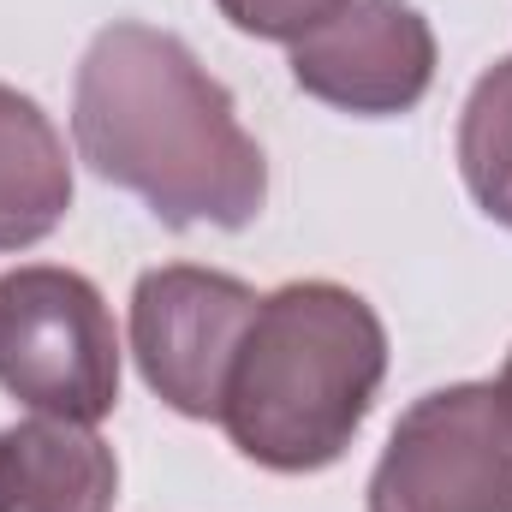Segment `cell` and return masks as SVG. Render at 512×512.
<instances>
[{"label":"cell","instance_id":"obj_1","mask_svg":"<svg viewBox=\"0 0 512 512\" xmlns=\"http://www.w3.org/2000/svg\"><path fill=\"white\" fill-rule=\"evenodd\" d=\"M72 137L96 179L155 209L161 227H251L268 203L262 143L221 78L143 18L96 30L72 84Z\"/></svg>","mask_w":512,"mask_h":512},{"label":"cell","instance_id":"obj_2","mask_svg":"<svg viewBox=\"0 0 512 512\" xmlns=\"http://www.w3.org/2000/svg\"><path fill=\"white\" fill-rule=\"evenodd\" d=\"M387 376V328L340 280H286L256 304L233 358L221 429L280 477L334 465L364 429Z\"/></svg>","mask_w":512,"mask_h":512},{"label":"cell","instance_id":"obj_3","mask_svg":"<svg viewBox=\"0 0 512 512\" xmlns=\"http://www.w3.org/2000/svg\"><path fill=\"white\" fill-rule=\"evenodd\" d=\"M0 387L72 423H102L120 405V334L90 274L54 262L0 274Z\"/></svg>","mask_w":512,"mask_h":512},{"label":"cell","instance_id":"obj_4","mask_svg":"<svg viewBox=\"0 0 512 512\" xmlns=\"http://www.w3.org/2000/svg\"><path fill=\"white\" fill-rule=\"evenodd\" d=\"M370 512H512V405L495 382L411 399L387 435Z\"/></svg>","mask_w":512,"mask_h":512},{"label":"cell","instance_id":"obj_5","mask_svg":"<svg viewBox=\"0 0 512 512\" xmlns=\"http://www.w3.org/2000/svg\"><path fill=\"white\" fill-rule=\"evenodd\" d=\"M256 298L245 280L197 262L149 268L131 292V358L161 405L197 423H221V399L233 358L256 322Z\"/></svg>","mask_w":512,"mask_h":512},{"label":"cell","instance_id":"obj_6","mask_svg":"<svg viewBox=\"0 0 512 512\" xmlns=\"http://www.w3.org/2000/svg\"><path fill=\"white\" fill-rule=\"evenodd\" d=\"M292 84L358 120L411 114L435 84V30L411 0H352L292 42Z\"/></svg>","mask_w":512,"mask_h":512},{"label":"cell","instance_id":"obj_7","mask_svg":"<svg viewBox=\"0 0 512 512\" xmlns=\"http://www.w3.org/2000/svg\"><path fill=\"white\" fill-rule=\"evenodd\" d=\"M120 459L72 417H24L0 435V512H114Z\"/></svg>","mask_w":512,"mask_h":512},{"label":"cell","instance_id":"obj_8","mask_svg":"<svg viewBox=\"0 0 512 512\" xmlns=\"http://www.w3.org/2000/svg\"><path fill=\"white\" fill-rule=\"evenodd\" d=\"M72 209V161L54 120L0 84V251L42 245Z\"/></svg>","mask_w":512,"mask_h":512},{"label":"cell","instance_id":"obj_9","mask_svg":"<svg viewBox=\"0 0 512 512\" xmlns=\"http://www.w3.org/2000/svg\"><path fill=\"white\" fill-rule=\"evenodd\" d=\"M459 173L471 203L512 227V54L495 60L459 114Z\"/></svg>","mask_w":512,"mask_h":512},{"label":"cell","instance_id":"obj_10","mask_svg":"<svg viewBox=\"0 0 512 512\" xmlns=\"http://www.w3.org/2000/svg\"><path fill=\"white\" fill-rule=\"evenodd\" d=\"M215 6H221V18L233 30H245L256 42H286L292 48L304 30H316L322 18H334L352 0H215Z\"/></svg>","mask_w":512,"mask_h":512},{"label":"cell","instance_id":"obj_11","mask_svg":"<svg viewBox=\"0 0 512 512\" xmlns=\"http://www.w3.org/2000/svg\"><path fill=\"white\" fill-rule=\"evenodd\" d=\"M495 387L507 393V405H512V352H507V364H501V382H495Z\"/></svg>","mask_w":512,"mask_h":512}]
</instances>
